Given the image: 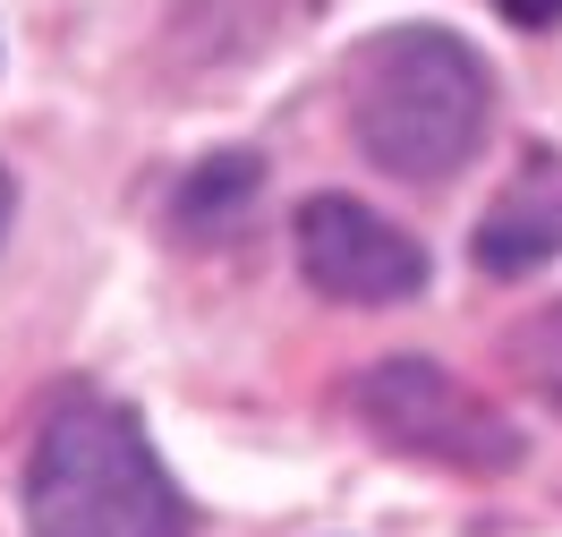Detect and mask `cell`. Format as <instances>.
<instances>
[{"instance_id": "obj_7", "label": "cell", "mask_w": 562, "mask_h": 537, "mask_svg": "<svg viewBox=\"0 0 562 537\" xmlns=\"http://www.w3.org/2000/svg\"><path fill=\"white\" fill-rule=\"evenodd\" d=\"M520 376L562 410V299L546 307V316H528V324H520Z\"/></svg>"}, {"instance_id": "obj_6", "label": "cell", "mask_w": 562, "mask_h": 537, "mask_svg": "<svg viewBox=\"0 0 562 537\" xmlns=\"http://www.w3.org/2000/svg\"><path fill=\"white\" fill-rule=\"evenodd\" d=\"M247 197H256V154H222L179 188V222L188 231H213V222H239Z\"/></svg>"}, {"instance_id": "obj_9", "label": "cell", "mask_w": 562, "mask_h": 537, "mask_svg": "<svg viewBox=\"0 0 562 537\" xmlns=\"http://www.w3.org/2000/svg\"><path fill=\"white\" fill-rule=\"evenodd\" d=\"M0 231H9V179H0Z\"/></svg>"}, {"instance_id": "obj_8", "label": "cell", "mask_w": 562, "mask_h": 537, "mask_svg": "<svg viewBox=\"0 0 562 537\" xmlns=\"http://www.w3.org/2000/svg\"><path fill=\"white\" fill-rule=\"evenodd\" d=\"M512 26H562V0H494Z\"/></svg>"}, {"instance_id": "obj_1", "label": "cell", "mask_w": 562, "mask_h": 537, "mask_svg": "<svg viewBox=\"0 0 562 537\" xmlns=\"http://www.w3.org/2000/svg\"><path fill=\"white\" fill-rule=\"evenodd\" d=\"M26 537H188L171 478L120 401L77 393L43 418L26 461Z\"/></svg>"}, {"instance_id": "obj_3", "label": "cell", "mask_w": 562, "mask_h": 537, "mask_svg": "<svg viewBox=\"0 0 562 537\" xmlns=\"http://www.w3.org/2000/svg\"><path fill=\"white\" fill-rule=\"evenodd\" d=\"M358 418L384 435L392 452L469 469V478H494V469L520 461L512 418H503L494 401H477L452 367H435V358H384V367H367V376H358Z\"/></svg>"}, {"instance_id": "obj_2", "label": "cell", "mask_w": 562, "mask_h": 537, "mask_svg": "<svg viewBox=\"0 0 562 537\" xmlns=\"http://www.w3.org/2000/svg\"><path fill=\"white\" fill-rule=\"evenodd\" d=\"M486 60L443 26H401V35L358 52V86H350V120L358 145L384 163L392 179H452L477 137H486Z\"/></svg>"}, {"instance_id": "obj_4", "label": "cell", "mask_w": 562, "mask_h": 537, "mask_svg": "<svg viewBox=\"0 0 562 537\" xmlns=\"http://www.w3.org/2000/svg\"><path fill=\"white\" fill-rule=\"evenodd\" d=\"M299 265L341 307H401L426 290V248L401 222L367 214L358 197H307L299 205Z\"/></svg>"}, {"instance_id": "obj_5", "label": "cell", "mask_w": 562, "mask_h": 537, "mask_svg": "<svg viewBox=\"0 0 562 537\" xmlns=\"http://www.w3.org/2000/svg\"><path fill=\"white\" fill-rule=\"evenodd\" d=\"M554 256H562V163L554 154H528L520 179L477 222V265L486 273H537Z\"/></svg>"}]
</instances>
